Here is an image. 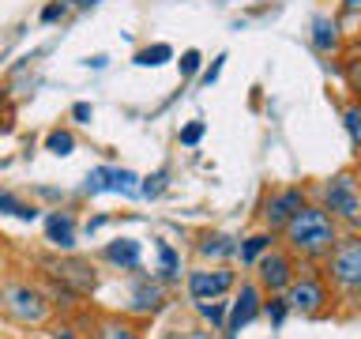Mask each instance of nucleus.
I'll use <instances>...</instances> for the list:
<instances>
[{
  "instance_id": "f257e3e1",
  "label": "nucleus",
  "mask_w": 361,
  "mask_h": 339,
  "mask_svg": "<svg viewBox=\"0 0 361 339\" xmlns=\"http://www.w3.org/2000/svg\"><path fill=\"white\" fill-rule=\"evenodd\" d=\"M282 234H286V249L293 256L327 260L331 249L338 245V219L327 208H320V203H305Z\"/></svg>"
},
{
  "instance_id": "b1692460",
  "label": "nucleus",
  "mask_w": 361,
  "mask_h": 339,
  "mask_svg": "<svg viewBox=\"0 0 361 339\" xmlns=\"http://www.w3.org/2000/svg\"><path fill=\"white\" fill-rule=\"evenodd\" d=\"M158 260H162V275H166V279H177L180 260H177V253H173V249H169L166 242H158Z\"/></svg>"
},
{
  "instance_id": "4be33fe9",
  "label": "nucleus",
  "mask_w": 361,
  "mask_h": 339,
  "mask_svg": "<svg viewBox=\"0 0 361 339\" xmlns=\"http://www.w3.org/2000/svg\"><path fill=\"white\" fill-rule=\"evenodd\" d=\"M343 124H346V132H350V143L361 147V102H354V106L343 109Z\"/></svg>"
},
{
  "instance_id": "7ed1b4c3",
  "label": "nucleus",
  "mask_w": 361,
  "mask_h": 339,
  "mask_svg": "<svg viewBox=\"0 0 361 339\" xmlns=\"http://www.w3.org/2000/svg\"><path fill=\"white\" fill-rule=\"evenodd\" d=\"M0 309L8 316H16L23 324H42L45 316H49V302H45V294L38 287H30V282H4L0 287Z\"/></svg>"
},
{
  "instance_id": "72a5a7b5",
  "label": "nucleus",
  "mask_w": 361,
  "mask_h": 339,
  "mask_svg": "<svg viewBox=\"0 0 361 339\" xmlns=\"http://www.w3.org/2000/svg\"><path fill=\"white\" fill-rule=\"evenodd\" d=\"M56 339H75V335H72V328H56Z\"/></svg>"
},
{
  "instance_id": "cd10ccee",
  "label": "nucleus",
  "mask_w": 361,
  "mask_h": 339,
  "mask_svg": "<svg viewBox=\"0 0 361 339\" xmlns=\"http://www.w3.org/2000/svg\"><path fill=\"white\" fill-rule=\"evenodd\" d=\"M200 61H203V56H200L196 49L180 53V61H177V64H180V76H185V79H188V76H196V72H200Z\"/></svg>"
},
{
  "instance_id": "423d86ee",
  "label": "nucleus",
  "mask_w": 361,
  "mask_h": 339,
  "mask_svg": "<svg viewBox=\"0 0 361 339\" xmlns=\"http://www.w3.org/2000/svg\"><path fill=\"white\" fill-rule=\"evenodd\" d=\"M256 275H259V287L271 290V294H282L290 290V282L298 279V260H293L290 249H271L256 260Z\"/></svg>"
},
{
  "instance_id": "e433bc0d",
  "label": "nucleus",
  "mask_w": 361,
  "mask_h": 339,
  "mask_svg": "<svg viewBox=\"0 0 361 339\" xmlns=\"http://www.w3.org/2000/svg\"><path fill=\"white\" fill-rule=\"evenodd\" d=\"M354 49H357V53H361V42H357V45H354Z\"/></svg>"
},
{
  "instance_id": "20e7f679",
  "label": "nucleus",
  "mask_w": 361,
  "mask_h": 339,
  "mask_svg": "<svg viewBox=\"0 0 361 339\" xmlns=\"http://www.w3.org/2000/svg\"><path fill=\"white\" fill-rule=\"evenodd\" d=\"M320 196H324V208L335 215V219H343V222H357L361 219V185H357V177L350 174H335L331 181H324V189H320Z\"/></svg>"
},
{
  "instance_id": "6e6552de",
  "label": "nucleus",
  "mask_w": 361,
  "mask_h": 339,
  "mask_svg": "<svg viewBox=\"0 0 361 339\" xmlns=\"http://www.w3.org/2000/svg\"><path fill=\"white\" fill-rule=\"evenodd\" d=\"M90 196L98 192H121V196H140V177L132 170H121V166H98L94 174H87V185H83Z\"/></svg>"
},
{
  "instance_id": "2eb2a0df",
  "label": "nucleus",
  "mask_w": 361,
  "mask_h": 339,
  "mask_svg": "<svg viewBox=\"0 0 361 339\" xmlns=\"http://www.w3.org/2000/svg\"><path fill=\"white\" fill-rule=\"evenodd\" d=\"M140 242L135 237H121V242H109L106 245V260L109 264H117V268H128V271H135L140 268Z\"/></svg>"
},
{
  "instance_id": "f3484780",
  "label": "nucleus",
  "mask_w": 361,
  "mask_h": 339,
  "mask_svg": "<svg viewBox=\"0 0 361 339\" xmlns=\"http://www.w3.org/2000/svg\"><path fill=\"white\" fill-rule=\"evenodd\" d=\"M166 61H173V45H166V42L143 45V49L135 53V64H140V68H162Z\"/></svg>"
},
{
  "instance_id": "39448f33",
  "label": "nucleus",
  "mask_w": 361,
  "mask_h": 339,
  "mask_svg": "<svg viewBox=\"0 0 361 339\" xmlns=\"http://www.w3.org/2000/svg\"><path fill=\"white\" fill-rule=\"evenodd\" d=\"M286 302H290V309H293V313L316 316V313H324V309H327V302H331V290H327L324 275H316V271H305V275H298V279L290 282Z\"/></svg>"
},
{
  "instance_id": "bb28decb",
  "label": "nucleus",
  "mask_w": 361,
  "mask_h": 339,
  "mask_svg": "<svg viewBox=\"0 0 361 339\" xmlns=\"http://www.w3.org/2000/svg\"><path fill=\"white\" fill-rule=\"evenodd\" d=\"M264 313L271 316V324H282V321H286V313H290V302L286 298H271L264 305Z\"/></svg>"
},
{
  "instance_id": "dca6fc26",
  "label": "nucleus",
  "mask_w": 361,
  "mask_h": 339,
  "mask_svg": "<svg viewBox=\"0 0 361 339\" xmlns=\"http://www.w3.org/2000/svg\"><path fill=\"white\" fill-rule=\"evenodd\" d=\"M271 249H275V230H271V234H252V237L241 245V264L256 268V260L264 256V253H271Z\"/></svg>"
},
{
  "instance_id": "0eeeda50",
  "label": "nucleus",
  "mask_w": 361,
  "mask_h": 339,
  "mask_svg": "<svg viewBox=\"0 0 361 339\" xmlns=\"http://www.w3.org/2000/svg\"><path fill=\"white\" fill-rule=\"evenodd\" d=\"M305 189L298 185H286V189H271L267 196H264V208H259V219H264L271 230H286L290 219L305 208Z\"/></svg>"
},
{
  "instance_id": "2f4dec72",
  "label": "nucleus",
  "mask_w": 361,
  "mask_h": 339,
  "mask_svg": "<svg viewBox=\"0 0 361 339\" xmlns=\"http://www.w3.org/2000/svg\"><path fill=\"white\" fill-rule=\"evenodd\" d=\"M72 117H75L79 124H90V106H87V102H75V106H72Z\"/></svg>"
},
{
  "instance_id": "9b49d317",
  "label": "nucleus",
  "mask_w": 361,
  "mask_h": 339,
  "mask_svg": "<svg viewBox=\"0 0 361 339\" xmlns=\"http://www.w3.org/2000/svg\"><path fill=\"white\" fill-rule=\"evenodd\" d=\"M45 271L61 282V287L68 290H75V294H87V290H94V268L83 264V260H45Z\"/></svg>"
},
{
  "instance_id": "7c9ffc66",
  "label": "nucleus",
  "mask_w": 361,
  "mask_h": 339,
  "mask_svg": "<svg viewBox=\"0 0 361 339\" xmlns=\"http://www.w3.org/2000/svg\"><path fill=\"white\" fill-rule=\"evenodd\" d=\"M222 61H226V56H214V64L207 68V72H203L200 79H203V87H211L214 83V79H219V72H222Z\"/></svg>"
},
{
  "instance_id": "9d476101",
  "label": "nucleus",
  "mask_w": 361,
  "mask_h": 339,
  "mask_svg": "<svg viewBox=\"0 0 361 339\" xmlns=\"http://www.w3.org/2000/svg\"><path fill=\"white\" fill-rule=\"evenodd\" d=\"M264 309V294H259L256 282H241V290H237V298L230 302V321H226V335H237L248 321H256V313Z\"/></svg>"
},
{
  "instance_id": "f704fd0d",
  "label": "nucleus",
  "mask_w": 361,
  "mask_h": 339,
  "mask_svg": "<svg viewBox=\"0 0 361 339\" xmlns=\"http://www.w3.org/2000/svg\"><path fill=\"white\" fill-rule=\"evenodd\" d=\"M75 4H79V8H90V4H98V0H75Z\"/></svg>"
},
{
  "instance_id": "a211bd4d",
  "label": "nucleus",
  "mask_w": 361,
  "mask_h": 339,
  "mask_svg": "<svg viewBox=\"0 0 361 339\" xmlns=\"http://www.w3.org/2000/svg\"><path fill=\"white\" fill-rule=\"evenodd\" d=\"M0 215H16L23 222H34L38 219V208H34V203H23L19 196H11L8 189H0Z\"/></svg>"
},
{
  "instance_id": "ddd939ff",
  "label": "nucleus",
  "mask_w": 361,
  "mask_h": 339,
  "mask_svg": "<svg viewBox=\"0 0 361 339\" xmlns=\"http://www.w3.org/2000/svg\"><path fill=\"white\" fill-rule=\"evenodd\" d=\"M166 305V290L154 279H140L132 290V313H158Z\"/></svg>"
},
{
  "instance_id": "f8f14e48",
  "label": "nucleus",
  "mask_w": 361,
  "mask_h": 339,
  "mask_svg": "<svg viewBox=\"0 0 361 339\" xmlns=\"http://www.w3.org/2000/svg\"><path fill=\"white\" fill-rule=\"evenodd\" d=\"M45 234H49V242L56 249H64V253L75 249V219L68 211H53L49 219H45Z\"/></svg>"
},
{
  "instance_id": "1a4fd4ad",
  "label": "nucleus",
  "mask_w": 361,
  "mask_h": 339,
  "mask_svg": "<svg viewBox=\"0 0 361 339\" xmlns=\"http://www.w3.org/2000/svg\"><path fill=\"white\" fill-rule=\"evenodd\" d=\"M226 290H233V271L230 268H200L188 271V294L196 302H214Z\"/></svg>"
},
{
  "instance_id": "c9c22d12",
  "label": "nucleus",
  "mask_w": 361,
  "mask_h": 339,
  "mask_svg": "<svg viewBox=\"0 0 361 339\" xmlns=\"http://www.w3.org/2000/svg\"><path fill=\"white\" fill-rule=\"evenodd\" d=\"M354 226H357V234H361V219H357V222H354Z\"/></svg>"
},
{
  "instance_id": "393cba45",
  "label": "nucleus",
  "mask_w": 361,
  "mask_h": 339,
  "mask_svg": "<svg viewBox=\"0 0 361 339\" xmlns=\"http://www.w3.org/2000/svg\"><path fill=\"white\" fill-rule=\"evenodd\" d=\"M343 72H346V79H350V87L361 90V53H357V49L343 61Z\"/></svg>"
},
{
  "instance_id": "a878e982",
  "label": "nucleus",
  "mask_w": 361,
  "mask_h": 339,
  "mask_svg": "<svg viewBox=\"0 0 361 339\" xmlns=\"http://www.w3.org/2000/svg\"><path fill=\"white\" fill-rule=\"evenodd\" d=\"M203 132H207V124H203V121H192V124H185V129H180V143H185V147H196V143L203 140Z\"/></svg>"
},
{
  "instance_id": "c85d7f7f",
  "label": "nucleus",
  "mask_w": 361,
  "mask_h": 339,
  "mask_svg": "<svg viewBox=\"0 0 361 339\" xmlns=\"http://www.w3.org/2000/svg\"><path fill=\"white\" fill-rule=\"evenodd\" d=\"M162 185H166V174H154V177H147L143 185H140V196H158V192H162Z\"/></svg>"
},
{
  "instance_id": "c756f323",
  "label": "nucleus",
  "mask_w": 361,
  "mask_h": 339,
  "mask_svg": "<svg viewBox=\"0 0 361 339\" xmlns=\"http://www.w3.org/2000/svg\"><path fill=\"white\" fill-rule=\"evenodd\" d=\"M64 11H68L64 0H53V4H45V8H42V23H56V19L64 16Z\"/></svg>"
},
{
  "instance_id": "aec40b11",
  "label": "nucleus",
  "mask_w": 361,
  "mask_h": 339,
  "mask_svg": "<svg viewBox=\"0 0 361 339\" xmlns=\"http://www.w3.org/2000/svg\"><path fill=\"white\" fill-rule=\"evenodd\" d=\"M200 253L203 256H233V253H241V249H237L233 237H226V234H207L200 242Z\"/></svg>"
},
{
  "instance_id": "473e14b6",
  "label": "nucleus",
  "mask_w": 361,
  "mask_h": 339,
  "mask_svg": "<svg viewBox=\"0 0 361 339\" xmlns=\"http://www.w3.org/2000/svg\"><path fill=\"white\" fill-rule=\"evenodd\" d=\"M343 16H361V0H343Z\"/></svg>"
},
{
  "instance_id": "f03ea898",
  "label": "nucleus",
  "mask_w": 361,
  "mask_h": 339,
  "mask_svg": "<svg viewBox=\"0 0 361 339\" xmlns=\"http://www.w3.org/2000/svg\"><path fill=\"white\" fill-rule=\"evenodd\" d=\"M324 279H331L343 294H350V298L361 294V234L338 237V245L331 249V256H327Z\"/></svg>"
},
{
  "instance_id": "5701e85b",
  "label": "nucleus",
  "mask_w": 361,
  "mask_h": 339,
  "mask_svg": "<svg viewBox=\"0 0 361 339\" xmlns=\"http://www.w3.org/2000/svg\"><path fill=\"white\" fill-rule=\"evenodd\" d=\"M200 316H203V321H207V324L222 328V321H226V316H230V305H226V302H219V298H214L211 305H207V302H200Z\"/></svg>"
},
{
  "instance_id": "412c9836",
  "label": "nucleus",
  "mask_w": 361,
  "mask_h": 339,
  "mask_svg": "<svg viewBox=\"0 0 361 339\" xmlns=\"http://www.w3.org/2000/svg\"><path fill=\"white\" fill-rule=\"evenodd\" d=\"M45 151H53V155H72V151H75V136L68 132V129H53L49 136H45Z\"/></svg>"
},
{
  "instance_id": "4468645a",
  "label": "nucleus",
  "mask_w": 361,
  "mask_h": 339,
  "mask_svg": "<svg viewBox=\"0 0 361 339\" xmlns=\"http://www.w3.org/2000/svg\"><path fill=\"white\" fill-rule=\"evenodd\" d=\"M312 45L320 53H335L343 45V30H338V19L331 16H316L312 19Z\"/></svg>"
},
{
  "instance_id": "6ab92c4d",
  "label": "nucleus",
  "mask_w": 361,
  "mask_h": 339,
  "mask_svg": "<svg viewBox=\"0 0 361 339\" xmlns=\"http://www.w3.org/2000/svg\"><path fill=\"white\" fill-rule=\"evenodd\" d=\"M98 339H140V332L128 321H121V316H106L98 324Z\"/></svg>"
}]
</instances>
